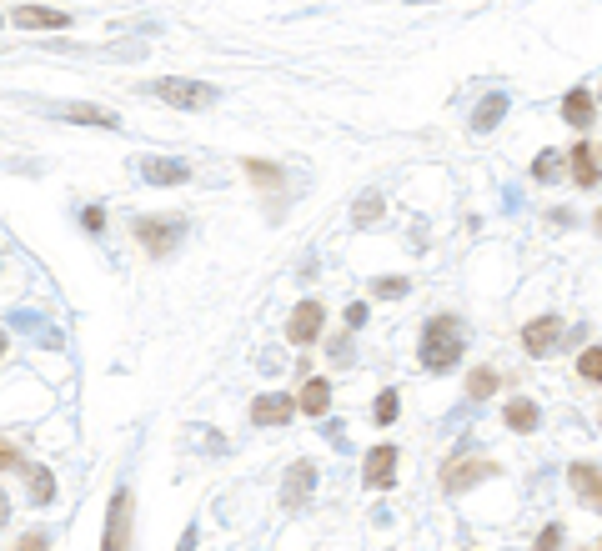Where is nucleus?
I'll return each instance as SVG.
<instances>
[{
    "label": "nucleus",
    "mask_w": 602,
    "mask_h": 551,
    "mask_svg": "<svg viewBox=\"0 0 602 551\" xmlns=\"http://www.w3.org/2000/svg\"><path fill=\"white\" fill-rule=\"evenodd\" d=\"M81 221H86V231H101V226H106V211L86 206V211H81Z\"/></svg>",
    "instance_id": "obj_30"
},
{
    "label": "nucleus",
    "mask_w": 602,
    "mask_h": 551,
    "mask_svg": "<svg viewBox=\"0 0 602 551\" xmlns=\"http://www.w3.org/2000/svg\"><path fill=\"white\" fill-rule=\"evenodd\" d=\"M191 546H196V526H186V531H181V546H176V551H191Z\"/></svg>",
    "instance_id": "obj_33"
},
{
    "label": "nucleus",
    "mask_w": 602,
    "mask_h": 551,
    "mask_svg": "<svg viewBox=\"0 0 602 551\" xmlns=\"http://www.w3.org/2000/svg\"><path fill=\"white\" fill-rule=\"evenodd\" d=\"M532 176H537V181H557V176H562V156L542 151V156L532 161Z\"/></svg>",
    "instance_id": "obj_24"
},
{
    "label": "nucleus",
    "mask_w": 602,
    "mask_h": 551,
    "mask_svg": "<svg viewBox=\"0 0 602 551\" xmlns=\"http://www.w3.org/2000/svg\"><path fill=\"white\" fill-rule=\"evenodd\" d=\"M577 371H582L592 386H602V346H587V351L577 356Z\"/></svg>",
    "instance_id": "obj_23"
},
{
    "label": "nucleus",
    "mask_w": 602,
    "mask_h": 551,
    "mask_svg": "<svg viewBox=\"0 0 602 551\" xmlns=\"http://www.w3.org/2000/svg\"><path fill=\"white\" fill-rule=\"evenodd\" d=\"M31 471V501L36 506H51V496H56V476L46 471V466H26Z\"/></svg>",
    "instance_id": "obj_19"
},
{
    "label": "nucleus",
    "mask_w": 602,
    "mask_h": 551,
    "mask_svg": "<svg viewBox=\"0 0 602 551\" xmlns=\"http://www.w3.org/2000/svg\"><path fill=\"white\" fill-rule=\"evenodd\" d=\"M507 426L522 431V436L537 431V406H532V401H512V406H507Z\"/></svg>",
    "instance_id": "obj_21"
},
{
    "label": "nucleus",
    "mask_w": 602,
    "mask_h": 551,
    "mask_svg": "<svg viewBox=\"0 0 602 551\" xmlns=\"http://www.w3.org/2000/svg\"><path fill=\"white\" fill-rule=\"evenodd\" d=\"M597 116H602V111H597Z\"/></svg>",
    "instance_id": "obj_37"
},
{
    "label": "nucleus",
    "mask_w": 602,
    "mask_h": 551,
    "mask_svg": "<svg viewBox=\"0 0 602 551\" xmlns=\"http://www.w3.org/2000/svg\"><path fill=\"white\" fill-rule=\"evenodd\" d=\"M487 476H497L492 461H447V466H442V486H447V491H467V486H477V481H487Z\"/></svg>",
    "instance_id": "obj_11"
},
{
    "label": "nucleus",
    "mask_w": 602,
    "mask_h": 551,
    "mask_svg": "<svg viewBox=\"0 0 602 551\" xmlns=\"http://www.w3.org/2000/svg\"><path fill=\"white\" fill-rule=\"evenodd\" d=\"M181 236H186V221H176V216H141L136 221V241L161 261V256H171L176 246H181Z\"/></svg>",
    "instance_id": "obj_3"
},
{
    "label": "nucleus",
    "mask_w": 602,
    "mask_h": 551,
    "mask_svg": "<svg viewBox=\"0 0 602 551\" xmlns=\"http://www.w3.org/2000/svg\"><path fill=\"white\" fill-rule=\"evenodd\" d=\"M151 96H161L166 106H181V111H211V106H216V86L186 81V76H161V81H151Z\"/></svg>",
    "instance_id": "obj_2"
},
{
    "label": "nucleus",
    "mask_w": 602,
    "mask_h": 551,
    "mask_svg": "<svg viewBox=\"0 0 602 551\" xmlns=\"http://www.w3.org/2000/svg\"><path fill=\"white\" fill-rule=\"evenodd\" d=\"M567 481H572V491L582 496V506L602 511V471H597L592 461H572V466H567Z\"/></svg>",
    "instance_id": "obj_12"
},
{
    "label": "nucleus",
    "mask_w": 602,
    "mask_h": 551,
    "mask_svg": "<svg viewBox=\"0 0 602 551\" xmlns=\"http://www.w3.org/2000/svg\"><path fill=\"white\" fill-rule=\"evenodd\" d=\"M291 416H296V396L271 391V396H256V401H251V421H256V426H286Z\"/></svg>",
    "instance_id": "obj_9"
},
{
    "label": "nucleus",
    "mask_w": 602,
    "mask_h": 551,
    "mask_svg": "<svg viewBox=\"0 0 602 551\" xmlns=\"http://www.w3.org/2000/svg\"><path fill=\"white\" fill-rule=\"evenodd\" d=\"M322 321H327L322 301H301V306L291 311V321H286V341H291V346H312V341L322 336Z\"/></svg>",
    "instance_id": "obj_5"
},
{
    "label": "nucleus",
    "mask_w": 602,
    "mask_h": 551,
    "mask_svg": "<svg viewBox=\"0 0 602 551\" xmlns=\"http://www.w3.org/2000/svg\"><path fill=\"white\" fill-rule=\"evenodd\" d=\"M246 171H251L256 181H266V186H276V181H281V171H276V166H261V161H246Z\"/></svg>",
    "instance_id": "obj_27"
},
{
    "label": "nucleus",
    "mask_w": 602,
    "mask_h": 551,
    "mask_svg": "<svg viewBox=\"0 0 602 551\" xmlns=\"http://www.w3.org/2000/svg\"><path fill=\"white\" fill-rule=\"evenodd\" d=\"M312 486H317V466H312V461H291L286 486H281V506H286V511H301V506L312 501Z\"/></svg>",
    "instance_id": "obj_6"
},
{
    "label": "nucleus",
    "mask_w": 602,
    "mask_h": 551,
    "mask_svg": "<svg viewBox=\"0 0 602 551\" xmlns=\"http://www.w3.org/2000/svg\"><path fill=\"white\" fill-rule=\"evenodd\" d=\"M11 21L26 26V31H61V26H71V16H66V11H51V6H16Z\"/></svg>",
    "instance_id": "obj_13"
},
{
    "label": "nucleus",
    "mask_w": 602,
    "mask_h": 551,
    "mask_svg": "<svg viewBox=\"0 0 602 551\" xmlns=\"http://www.w3.org/2000/svg\"><path fill=\"white\" fill-rule=\"evenodd\" d=\"M362 481H367L372 491H387V486L397 481V446H372V451H367Z\"/></svg>",
    "instance_id": "obj_10"
},
{
    "label": "nucleus",
    "mask_w": 602,
    "mask_h": 551,
    "mask_svg": "<svg viewBox=\"0 0 602 551\" xmlns=\"http://www.w3.org/2000/svg\"><path fill=\"white\" fill-rule=\"evenodd\" d=\"M372 416H377V426H392L397 421V391H382L377 406H372Z\"/></svg>",
    "instance_id": "obj_25"
},
{
    "label": "nucleus",
    "mask_w": 602,
    "mask_h": 551,
    "mask_svg": "<svg viewBox=\"0 0 602 551\" xmlns=\"http://www.w3.org/2000/svg\"><path fill=\"white\" fill-rule=\"evenodd\" d=\"M131 491L121 486L111 496V511H106V536H101V551H131Z\"/></svg>",
    "instance_id": "obj_4"
},
{
    "label": "nucleus",
    "mask_w": 602,
    "mask_h": 551,
    "mask_svg": "<svg viewBox=\"0 0 602 551\" xmlns=\"http://www.w3.org/2000/svg\"><path fill=\"white\" fill-rule=\"evenodd\" d=\"M0 351H6V331H0Z\"/></svg>",
    "instance_id": "obj_36"
},
{
    "label": "nucleus",
    "mask_w": 602,
    "mask_h": 551,
    "mask_svg": "<svg viewBox=\"0 0 602 551\" xmlns=\"http://www.w3.org/2000/svg\"><path fill=\"white\" fill-rule=\"evenodd\" d=\"M462 346H467V326H462L457 316H432L427 331H422L417 356H422L427 371H447V366L462 361Z\"/></svg>",
    "instance_id": "obj_1"
},
{
    "label": "nucleus",
    "mask_w": 602,
    "mask_h": 551,
    "mask_svg": "<svg viewBox=\"0 0 602 551\" xmlns=\"http://www.w3.org/2000/svg\"><path fill=\"white\" fill-rule=\"evenodd\" d=\"M6 516H11V501H6V496H0V521H6Z\"/></svg>",
    "instance_id": "obj_34"
},
{
    "label": "nucleus",
    "mask_w": 602,
    "mask_h": 551,
    "mask_svg": "<svg viewBox=\"0 0 602 551\" xmlns=\"http://www.w3.org/2000/svg\"><path fill=\"white\" fill-rule=\"evenodd\" d=\"M562 121H567V126H577V131H587V126L597 121V111H592V96H587L582 86L562 96Z\"/></svg>",
    "instance_id": "obj_15"
},
{
    "label": "nucleus",
    "mask_w": 602,
    "mask_h": 551,
    "mask_svg": "<svg viewBox=\"0 0 602 551\" xmlns=\"http://www.w3.org/2000/svg\"><path fill=\"white\" fill-rule=\"evenodd\" d=\"M507 106H512V101H507V91H492V96H482V101H477V111H472V131H477V136H487V131H492V126L507 116Z\"/></svg>",
    "instance_id": "obj_14"
},
{
    "label": "nucleus",
    "mask_w": 602,
    "mask_h": 551,
    "mask_svg": "<svg viewBox=\"0 0 602 551\" xmlns=\"http://www.w3.org/2000/svg\"><path fill=\"white\" fill-rule=\"evenodd\" d=\"M296 406L307 411V416H327V406H332V386L322 381V376H312L307 386H301V396H296Z\"/></svg>",
    "instance_id": "obj_16"
},
{
    "label": "nucleus",
    "mask_w": 602,
    "mask_h": 551,
    "mask_svg": "<svg viewBox=\"0 0 602 551\" xmlns=\"http://www.w3.org/2000/svg\"><path fill=\"white\" fill-rule=\"evenodd\" d=\"M382 211H387V201H382V191H367V196L357 201V211H352V226H362V231H372Z\"/></svg>",
    "instance_id": "obj_18"
},
{
    "label": "nucleus",
    "mask_w": 602,
    "mask_h": 551,
    "mask_svg": "<svg viewBox=\"0 0 602 551\" xmlns=\"http://www.w3.org/2000/svg\"><path fill=\"white\" fill-rule=\"evenodd\" d=\"M372 291H377V296H387V301H397V296H407V281H402V276H387V281L377 276V286H372Z\"/></svg>",
    "instance_id": "obj_26"
},
{
    "label": "nucleus",
    "mask_w": 602,
    "mask_h": 551,
    "mask_svg": "<svg viewBox=\"0 0 602 551\" xmlns=\"http://www.w3.org/2000/svg\"><path fill=\"white\" fill-rule=\"evenodd\" d=\"M557 541H562V526H547V531L537 536V551H557Z\"/></svg>",
    "instance_id": "obj_29"
},
{
    "label": "nucleus",
    "mask_w": 602,
    "mask_h": 551,
    "mask_svg": "<svg viewBox=\"0 0 602 551\" xmlns=\"http://www.w3.org/2000/svg\"><path fill=\"white\" fill-rule=\"evenodd\" d=\"M492 391H497V371H487V366H477V371L467 376V396H472V401H487Z\"/></svg>",
    "instance_id": "obj_22"
},
{
    "label": "nucleus",
    "mask_w": 602,
    "mask_h": 551,
    "mask_svg": "<svg viewBox=\"0 0 602 551\" xmlns=\"http://www.w3.org/2000/svg\"><path fill=\"white\" fill-rule=\"evenodd\" d=\"M327 356H332V361H342V366H347V361H352V341H342V336H337V341H332V351H327Z\"/></svg>",
    "instance_id": "obj_31"
},
{
    "label": "nucleus",
    "mask_w": 602,
    "mask_h": 551,
    "mask_svg": "<svg viewBox=\"0 0 602 551\" xmlns=\"http://www.w3.org/2000/svg\"><path fill=\"white\" fill-rule=\"evenodd\" d=\"M592 231H597V236H602V211H597V216H592Z\"/></svg>",
    "instance_id": "obj_35"
},
{
    "label": "nucleus",
    "mask_w": 602,
    "mask_h": 551,
    "mask_svg": "<svg viewBox=\"0 0 602 551\" xmlns=\"http://www.w3.org/2000/svg\"><path fill=\"white\" fill-rule=\"evenodd\" d=\"M557 341H562V321H557V316H537V321H527V331H522L527 356H552Z\"/></svg>",
    "instance_id": "obj_7"
},
{
    "label": "nucleus",
    "mask_w": 602,
    "mask_h": 551,
    "mask_svg": "<svg viewBox=\"0 0 602 551\" xmlns=\"http://www.w3.org/2000/svg\"><path fill=\"white\" fill-rule=\"evenodd\" d=\"M16 551H46V536L41 531H31V536H21V546Z\"/></svg>",
    "instance_id": "obj_32"
},
{
    "label": "nucleus",
    "mask_w": 602,
    "mask_h": 551,
    "mask_svg": "<svg viewBox=\"0 0 602 551\" xmlns=\"http://www.w3.org/2000/svg\"><path fill=\"white\" fill-rule=\"evenodd\" d=\"M66 121H81V126H116L111 111H96V106H61Z\"/></svg>",
    "instance_id": "obj_20"
},
{
    "label": "nucleus",
    "mask_w": 602,
    "mask_h": 551,
    "mask_svg": "<svg viewBox=\"0 0 602 551\" xmlns=\"http://www.w3.org/2000/svg\"><path fill=\"white\" fill-rule=\"evenodd\" d=\"M597 176H602V171H597V156H592V146H587V141H582V146H572V181L587 191V186H597Z\"/></svg>",
    "instance_id": "obj_17"
},
{
    "label": "nucleus",
    "mask_w": 602,
    "mask_h": 551,
    "mask_svg": "<svg viewBox=\"0 0 602 551\" xmlns=\"http://www.w3.org/2000/svg\"><path fill=\"white\" fill-rule=\"evenodd\" d=\"M141 181H151V186H186L191 166L186 161H166V156H141Z\"/></svg>",
    "instance_id": "obj_8"
},
{
    "label": "nucleus",
    "mask_w": 602,
    "mask_h": 551,
    "mask_svg": "<svg viewBox=\"0 0 602 551\" xmlns=\"http://www.w3.org/2000/svg\"><path fill=\"white\" fill-rule=\"evenodd\" d=\"M11 466H21V451H16L6 436H0V471H11Z\"/></svg>",
    "instance_id": "obj_28"
}]
</instances>
